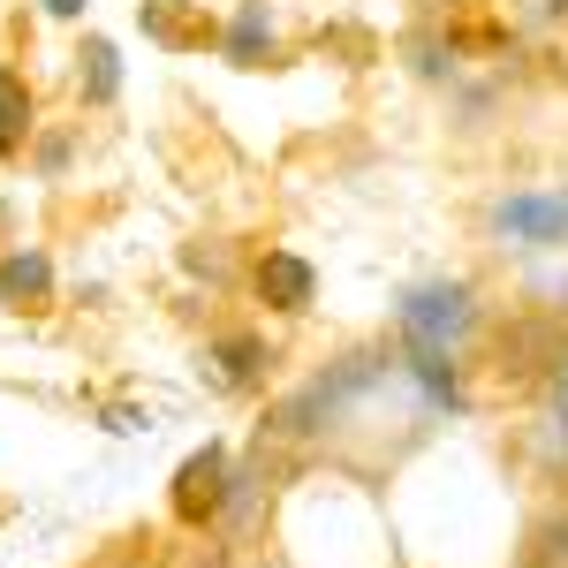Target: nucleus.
<instances>
[{"label":"nucleus","instance_id":"obj_6","mask_svg":"<svg viewBox=\"0 0 568 568\" xmlns=\"http://www.w3.org/2000/svg\"><path fill=\"white\" fill-rule=\"evenodd\" d=\"M205 379L220 394H251L265 379V342L258 334H220L213 349H205Z\"/></svg>","mask_w":568,"mask_h":568},{"label":"nucleus","instance_id":"obj_15","mask_svg":"<svg viewBox=\"0 0 568 568\" xmlns=\"http://www.w3.org/2000/svg\"><path fill=\"white\" fill-rule=\"evenodd\" d=\"M425 8H447V16H463V8H478V0H425Z\"/></svg>","mask_w":568,"mask_h":568},{"label":"nucleus","instance_id":"obj_2","mask_svg":"<svg viewBox=\"0 0 568 568\" xmlns=\"http://www.w3.org/2000/svg\"><path fill=\"white\" fill-rule=\"evenodd\" d=\"M379 364H387V356H349V364L318 372L304 394H288V402L273 409V425H265V433H273V439H304V433H318V425H334V417H342V402L379 379Z\"/></svg>","mask_w":568,"mask_h":568},{"label":"nucleus","instance_id":"obj_1","mask_svg":"<svg viewBox=\"0 0 568 568\" xmlns=\"http://www.w3.org/2000/svg\"><path fill=\"white\" fill-rule=\"evenodd\" d=\"M478 288L470 281H417L402 311H394V326H402V342H439V349H463L470 334H478Z\"/></svg>","mask_w":568,"mask_h":568},{"label":"nucleus","instance_id":"obj_12","mask_svg":"<svg viewBox=\"0 0 568 568\" xmlns=\"http://www.w3.org/2000/svg\"><path fill=\"white\" fill-rule=\"evenodd\" d=\"M144 31H152V39H168V45H205V39H213L205 23H182L168 0H144Z\"/></svg>","mask_w":568,"mask_h":568},{"label":"nucleus","instance_id":"obj_14","mask_svg":"<svg viewBox=\"0 0 568 568\" xmlns=\"http://www.w3.org/2000/svg\"><path fill=\"white\" fill-rule=\"evenodd\" d=\"M45 16H84V0H45Z\"/></svg>","mask_w":568,"mask_h":568},{"label":"nucleus","instance_id":"obj_11","mask_svg":"<svg viewBox=\"0 0 568 568\" xmlns=\"http://www.w3.org/2000/svg\"><path fill=\"white\" fill-rule=\"evenodd\" d=\"M122 91V69H114V45L106 39H84V99L91 106H106Z\"/></svg>","mask_w":568,"mask_h":568},{"label":"nucleus","instance_id":"obj_5","mask_svg":"<svg viewBox=\"0 0 568 568\" xmlns=\"http://www.w3.org/2000/svg\"><path fill=\"white\" fill-rule=\"evenodd\" d=\"M251 288H258V304H265V311L296 318V311H311V288H318V273H311V258H296V251H265L258 273H251Z\"/></svg>","mask_w":568,"mask_h":568},{"label":"nucleus","instance_id":"obj_8","mask_svg":"<svg viewBox=\"0 0 568 568\" xmlns=\"http://www.w3.org/2000/svg\"><path fill=\"white\" fill-rule=\"evenodd\" d=\"M0 304L8 311H45L53 304V258H45V251L0 258Z\"/></svg>","mask_w":568,"mask_h":568},{"label":"nucleus","instance_id":"obj_7","mask_svg":"<svg viewBox=\"0 0 568 568\" xmlns=\"http://www.w3.org/2000/svg\"><path fill=\"white\" fill-rule=\"evenodd\" d=\"M402 356H409V379L425 387L433 409H463V364H455V349H439V342H402Z\"/></svg>","mask_w":568,"mask_h":568},{"label":"nucleus","instance_id":"obj_4","mask_svg":"<svg viewBox=\"0 0 568 568\" xmlns=\"http://www.w3.org/2000/svg\"><path fill=\"white\" fill-rule=\"evenodd\" d=\"M227 493H235V470H227V447L205 439L190 463L175 470V524L205 530L213 516H227Z\"/></svg>","mask_w":568,"mask_h":568},{"label":"nucleus","instance_id":"obj_9","mask_svg":"<svg viewBox=\"0 0 568 568\" xmlns=\"http://www.w3.org/2000/svg\"><path fill=\"white\" fill-rule=\"evenodd\" d=\"M31 130H39V114H31V84H23L16 69H0V160H23Z\"/></svg>","mask_w":568,"mask_h":568},{"label":"nucleus","instance_id":"obj_3","mask_svg":"<svg viewBox=\"0 0 568 568\" xmlns=\"http://www.w3.org/2000/svg\"><path fill=\"white\" fill-rule=\"evenodd\" d=\"M493 235L516 251H561L568 243V190H516L493 205Z\"/></svg>","mask_w":568,"mask_h":568},{"label":"nucleus","instance_id":"obj_10","mask_svg":"<svg viewBox=\"0 0 568 568\" xmlns=\"http://www.w3.org/2000/svg\"><path fill=\"white\" fill-rule=\"evenodd\" d=\"M227 61H235V69H258V61H273V23H265V0H243V8H235Z\"/></svg>","mask_w":568,"mask_h":568},{"label":"nucleus","instance_id":"obj_13","mask_svg":"<svg viewBox=\"0 0 568 568\" xmlns=\"http://www.w3.org/2000/svg\"><path fill=\"white\" fill-rule=\"evenodd\" d=\"M546 425H568V349L554 364V387H546Z\"/></svg>","mask_w":568,"mask_h":568}]
</instances>
